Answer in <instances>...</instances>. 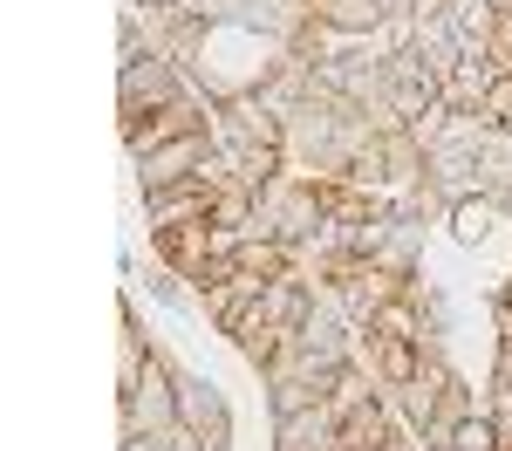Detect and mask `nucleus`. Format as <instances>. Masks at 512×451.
Returning <instances> with one entry per match:
<instances>
[{
  "label": "nucleus",
  "mask_w": 512,
  "mask_h": 451,
  "mask_svg": "<svg viewBox=\"0 0 512 451\" xmlns=\"http://www.w3.org/2000/svg\"><path fill=\"white\" fill-rule=\"evenodd\" d=\"M178 96H205L171 55H144V62H130L123 69V130L130 123H144V117H158V110H171Z\"/></svg>",
  "instance_id": "nucleus-1"
},
{
  "label": "nucleus",
  "mask_w": 512,
  "mask_h": 451,
  "mask_svg": "<svg viewBox=\"0 0 512 451\" xmlns=\"http://www.w3.org/2000/svg\"><path fill=\"white\" fill-rule=\"evenodd\" d=\"M117 404H123V438H158L164 424H178V369L164 356H151L144 376L123 390Z\"/></svg>",
  "instance_id": "nucleus-2"
},
{
  "label": "nucleus",
  "mask_w": 512,
  "mask_h": 451,
  "mask_svg": "<svg viewBox=\"0 0 512 451\" xmlns=\"http://www.w3.org/2000/svg\"><path fill=\"white\" fill-rule=\"evenodd\" d=\"M178 424H192L205 451H233V410L205 369H178Z\"/></svg>",
  "instance_id": "nucleus-3"
},
{
  "label": "nucleus",
  "mask_w": 512,
  "mask_h": 451,
  "mask_svg": "<svg viewBox=\"0 0 512 451\" xmlns=\"http://www.w3.org/2000/svg\"><path fill=\"white\" fill-rule=\"evenodd\" d=\"M212 151H219V144H212V130H192V137H171V144H158L151 158H130V178H137L144 192H171V185L198 178Z\"/></svg>",
  "instance_id": "nucleus-4"
},
{
  "label": "nucleus",
  "mask_w": 512,
  "mask_h": 451,
  "mask_svg": "<svg viewBox=\"0 0 512 451\" xmlns=\"http://www.w3.org/2000/svg\"><path fill=\"white\" fill-rule=\"evenodd\" d=\"M151 246H158L164 274L198 281V274H205V260L219 253V233H212V219H192V226H158V233H151Z\"/></svg>",
  "instance_id": "nucleus-5"
},
{
  "label": "nucleus",
  "mask_w": 512,
  "mask_h": 451,
  "mask_svg": "<svg viewBox=\"0 0 512 451\" xmlns=\"http://www.w3.org/2000/svg\"><path fill=\"white\" fill-rule=\"evenodd\" d=\"M212 185L205 178H185V185H171V192H144V226L158 233V226H192V219H212Z\"/></svg>",
  "instance_id": "nucleus-6"
},
{
  "label": "nucleus",
  "mask_w": 512,
  "mask_h": 451,
  "mask_svg": "<svg viewBox=\"0 0 512 451\" xmlns=\"http://www.w3.org/2000/svg\"><path fill=\"white\" fill-rule=\"evenodd\" d=\"M315 308H321V294H315V281H308L301 267H294V274H274L267 294H260V315H267L274 328H301Z\"/></svg>",
  "instance_id": "nucleus-7"
},
{
  "label": "nucleus",
  "mask_w": 512,
  "mask_h": 451,
  "mask_svg": "<svg viewBox=\"0 0 512 451\" xmlns=\"http://www.w3.org/2000/svg\"><path fill=\"white\" fill-rule=\"evenodd\" d=\"M308 14H315L321 28H335V35H376L383 21H390V0H308Z\"/></svg>",
  "instance_id": "nucleus-8"
},
{
  "label": "nucleus",
  "mask_w": 512,
  "mask_h": 451,
  "mask_svg": "<svg viewBox=\"0 0 512 451\" xmlns=\"http://www.w3.org/2000/svg\"><path fill=\"white\" fill-rule=\"evenodd\" d=\"M499 219H506V212H499V205L485 199V192H478V199H451V205H444V226H451V240L465 246V253H478V246H492V233H499Z\"/></svg>",
  "instance_id": "nucleus-9"
},
{
  "label": "nucleus",
  "mask_w": 512,
  "mask_h": 451,
  "mask_svg": "<svg viewBox=\"0 0 512 451\" xmlns=\"http://www.w3.org/2000/svg\"><path fill=\"white\" fill-rule=\"evenodd\" d=\"M260 294H267V281L260 274H233V281H219V287H205L198 301H205V315H212V328L226 335V328L246 315V308H260Z\"/></svg>",
  "instance_id": "nucleus-10"
},
{
  "label": "nucleus",
  "mask_w": 512,
  "mask_h": 451,
  "mask_svg": "<svg viewBox=\"0 0 512 451\" xmlns=\"http://www.w3.org/2000/svg\"><path fill=\"white\" fill-rule=\"evenodd\" d=\"M233 260H239V274H260V281H274V274H294V267H301V253L280 246V240H239Z\"/></svg>",
  "instance_id": "nucleus-11"
},
{
  "label": "nucleus",
  "mask_w": 512,
  "mask_h": 451,
  "mask_svg": "<svg viewBox=\"0 0 512 451\" xmlns=\"http://www.w3.org/2000/svg\"><path fill=\"white\" fill-rule=\"evenodd\" d=\"M267 404H274V424H280V417H301V410L328 404V390L301 383V376H267Z\"/></svg>",
  "instance_id": "nucleus-12"
},
{
  "label": "nucleus",
  "mask_w": 512,
  "mask_h": 451,
  "mask_svg": "<svg viewBox=\"0 0 512 451\" xmlns=\"http://www.w3.org/2000/svg\"><path fill=\"white\" fill-rule=\"evenodd\" d=\"M451 451H506V438H499V424H492V417H465Z\"/></svg>",
  "instance_id": "nucleus-13"
},
{
  "label": "nucleus",
  "mask_w": 512,
  "mask_h": 451,
  "mask_svg": "<svg viewBox=\"0 0 512 451\" xmlns=\"http://www.w3.org/2000/svg\"><path fill=\"white\" fill-rule=\"evenodd\" d=\"M492 424H499V438L512 451V383H492Z\"/></svg>",
  "instance_id": "nucleus-14"
},
{
  "label": "nucleus",
  "mask_w": 512,
  "mask_h": 451,
  "mask_svg": "<svg viewBox=\"0 0 512 451\" xmlns=\"http://www.w3.org/2000/svg\"><path fill=\"white\" fill-rule=\"evenodd\" d=\"M151 294H158L164 308H192V294L178 287V274H158V281H151Z\"/></svg>",
  "instance_id": "nucleus-15"
},
{
  "label": "nucleus",
  "mask_w": 512,
  "mask_h": 451,
  "mask_svg": "<svg viewBox=\"0 0 512 451\" xmlns=\"http://www.w3.org/2000/svg\"><path fill=\"white\" fill-rule=\"evenodd\" d=\"M492 62L512 69V21H499V35H492Z\"/></svg>",
  "instance_id": "nucleus-16"
},
{
  "label": "nucleus",
  "mask_w": 512,
  "mask_h": 451,
  "mask_svg": "<svg viewBox=\"0 0 512 451\" xmlns=\"http://www.w3.org/2000/svg\"><path fill=\"white\" fill-rule=\"evenodd\" d=\"M492 383H512V342H499V363H492Z\"/></svg>",
  "instance_id": "nucleus-17"
},
{
  "label": "nucleus",
  "mask_w": 512,
  "mask_h": 451,
  "mask_svg": "<svg viewBox=\"0 0 512 451\" xmlns=\"http://www.w3.org/2000/svg\"><path fill=\"white\" fill-rule=\"evenodd\" d=\"M492 301H499V308H512V274L499 281V294H492Z\"/></svg>",
  "instance_id": "nucleus-18"
},
{
  "label": "nucleus",
  "mask_w": 512,
  "mask_h": 451,
  "mask_svg": "<svg viewBox=\"0 0 512 451\" xmlns=\"http://www.w3.org/2000/svg\"><path fill=\"white\" fill-rule=\"evenodd\" d=\"M492 205H499V212H506V219H512V192H499V199H492Z\"/></svg>",
  "instance_id": "nucleus-19"
},
{
  "label": "nucleus",
  "mask_w": 512,
  "mask_h": 451,
  "mask_svg": "<svg viewBox=\"0 0 512 451\" xmlns=\"http://www.w3.org/2000/svg\"><path fill=\"white\" fill-rule=\"evenodd\" d=\"M492 7H499V14H506V21H512V0H492Z\"/></svg>",
  "instance_id": "nucleus-20"
}]
</instances>
